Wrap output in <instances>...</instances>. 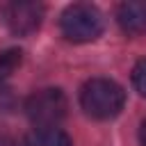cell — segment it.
I'll return each instance as SVG.
<instances>
[{"mask_svg":"<svg viewBox=\"0 0 146 146\" xmlns=\"http://www.w3.org/2000/svg\"><path fill=\"white\" fill-rule=\"evenodd\" d=\"M80 105L91 119L107 121L123 110L125 91L110 78H91L80 89Z\"/></svg>","mask_w":146,"mask_h":146,"instance_id":"cell-1","label":"cell"},{"mask_svg":"<svg viewBox=\"0 0 146 146\" xmlns=\"http://www.w3.org/2000/svg\"><path fill=\"white\" fill-rule=\"evenodd\" d=\"M59 27H62V34L68 41L87 43V41H94V39H98L103 34L105 21H103V14L94 5L75 2V5H68L62 11Z\"/></svg>","mask_w":146,"mask_h":146,"instance_id":"cell-2","label":"cell"},{"mask_svg":"<svg viewBox=\"0 0 146 146\" xmlns=\"http://www.w3.org/2000/svg\"><path fill=\"white\" fill-rule=\"evenodd\" d=\"M66 94L57 87L39 89L25 100V114L34 128H57V123L66 116Z\"/></svg>","mask_w":146,"mask_h":146,"instance_id":"cell-3","label":"cell"},{"mask_svg":"<svg viewBox=\"0 0 146 146\" xmlns=\"http://www.w3.org/2000/svg\"><path fill=\"white\" fill-rule=\"evenodd\" d=\"M41 18H43V5L39 2H14L7 9V25L18 36H27L36 32Z\"/></svg>","mask_w":146,"mask_h":146,"instance_id":"cell-4","label":"cell"},{"mask_svg":"<svg viewBox=\"0 0 146 146\" xmlns=\"http://www.w3.org/2000/svg\"><path fill=\"white\" fill-rule=\"evenodd\" d=\"M116 21L125 34H144L146 32V2L130 0V2L119 5Z\"/></svg>","mask_w":146,"mask_h":146,"instance_id":"cell-5","label":"cell"},{"mask_svg":"<svg viewBox=\"0 0 146 146\" xmlns=\"http://www.w3.org/2000/svg\"><path fill=\"white\" fill-rule=\"evenodd\" d=\"M25 146H73V141L62 128H34L27 135Z\"/></svg>","mask_w":146,"mask_h":146,"instance_id":"cell-6","label":"cell"},{"mask_svg":"<svg viewBox=\"0 0 146 146\" xmlns=\"http://www.w3.org/2000/svg\"><path fill=\"white\" fill-rule=\"evenodd\" d=\"M21 59H23V52L16 50V48H9V50H5V52L0 55V87H2V82L21 66Z\"/></svg>","mask_w":146,"mask_h":146,"instance_id":"cell-7","label":"cell"},{"mask_svg":"<svg viewBox=\"0 0 146 146\" xmlns=\"http://www.w3.org/2000/svg\"><path fill=\"white\" fill-rule=\"evenodd\" d=\"M132 84H135V89L141 96H146V59H139L135 64V68H132Z\"/></svg>","mask_w":146,"mask_h":146,"instance_id":"cell-8","label":"cell"},{"mask_svg":"<svg viewBox=\"0 0 146 146\" xmlns=\"http://www.w3.org/2000/svg\"><path fill=\"white\" fill-rule=\"evenodd\" d=\"M139 141H141V146H146V121H144L141 128H139Z\"/></svg>","mask_w":146,"mask_h":146,"instance_id":"cell-9","label":"cell"}]
</instances>
